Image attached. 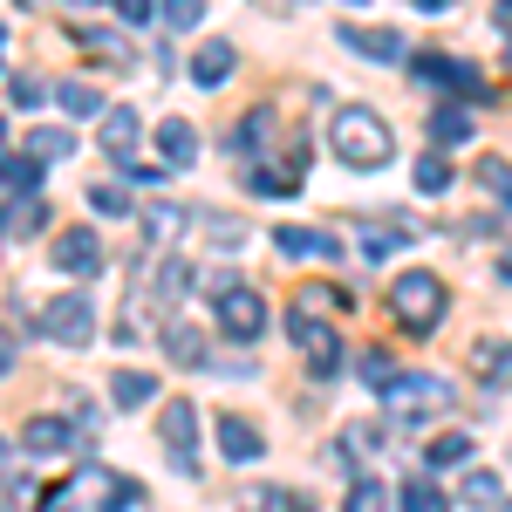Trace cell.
Listing matches in <instances>:
<instances>
[{
	"label": "cell",
	"mask_w": 512,
	"mask_h": 512,
	"mask_svg": "<svg viewBox=\"0 0 512 512\" xmlns=\"http://www.w3.org/2000/svg\"><path fill=\"white\" fill-rule=\"evenodd\" d=\"M287 335H294V349L308 355L315 376H335V369H342V342H335L328 321H315V308H294V315H287Z\"/></svg>",
	"instance_id": "8992f818"
},
{
	"label": "cell",
	"mask_w": 512,
	"mask_h": 512,
	"mask_svg": "<svg viewBox=\"0 0 512 512\" xmlns=\"http://www.w3.org/2000/svg\"><path fill=\"white\" fill-rule=\"evenodd\" d=\"M465 458H472V437H465V431H444V437L424 444V465H431V472H458Z\"/></svg>",
	"instance_id": "603a6c76"
},
{
	"label": "cell",
	"mask_w": 512,
	"mask_h": 512,
	"mask_svg": "<svg viewBox=\"0 0 512 512\" xmlns=\"http://www.w3.org/2000/svg\"><path fill=\"white\" fill-rule=\"evenodd\" d=\"M89 212L96 219H123L130 212V185H89Z\"/></svg>",
	"instance_id": "f546056e"
},
{
	"label": "cell",
	"mask_w": 512,
	"mask_h": 512,
	"mask_svg": "<svg viewBox=\"0 0 512 512\" xmlns=\"http://www.w3.org/2000/svg\"><path fill=\"white\" fill-rule=\"evenodd\" d=\"M158 151H164V164H171V171H185V164H198V130L185 117H164L158 123Z\"/></svg>",
	"instance_id": "2e32d148"
},
{
	"label": "cell",
	"mask_w": 512,
	"mask_h": 512,
	"mask_svg": "<svg viewBox=\"0 0 512 512\" xmlns=\"http://www.w3.org/2000/svg\"><path fill=\"white\" fill-rule=\"evenodd\" d=\"M390 308H396V321H403L410 335H431L437 321H444V308H451V294H444L437 274H403L390 287Z\"/></svg>",
	"instance_id": "7a4b0ae2"
},
{
	"label": "cell",
	"mask_w": 512,
	"mask_h": 512,
	"mask_svg": "<svg viewBox=\"0 0 512 512\" xmlns=\"http://www.w3.org/2000/svg\"><path fill=\"white\" fill-rule=\"evenodd\" d=\"M274 246L287 253V260H335V239L315 233V226H280Z\"/></svg>",
	"instance_id": "e0dca14e"
},
{
	"label": "cell",
	"mask_w": 512,
	"mask_h": 512,
	"mask_svg": "<svg viewBox=\"0 0 512 512\" xmlns=\"http://www.w3.org/2000/svg\"><path fill=\"white\" fill-rule=\"evenodd\" d=\"M185 287H192V267H185V260H164V267H158V301L171 308Z\"/></svg>",
	"instance_id": "d590c367"
},
{
	"label": "cell",
	"mask_w": 512,
	"mask_h": 512,
	"mask_svg": "<svg viewBox=\"0 0 512 512\" xmlns=\"http://www.w3.org/2000/svg\"><path fill=\"white\" fill-rule=\"evenodd\" d=\"M0 472H14V451H7V444H0Z\"/></svg>",
	"instance_id": "bcb514c9"
},
{
	"label": "cell",
	"mask_w": 512,
	"mask_h": 512,
	"mask_svg": "<svg viewBox=\"0 0 512 512\" xmlns=\"http://www.w3.org/2000/svg\"><path fill=\"white\" fill-rule=\"evenodd\" d=\"M233 62H239V48L226 35H212L192 55V82H198V89H226V82H233Z\"/></svg>",
	"instance_id": "4fadbf2b"
},
{
	"label": "cell",
	"mask_w": 512,
	"mask_h": 512,
	"mask_svg": "<svg viewBox=\"0 0 512 512\" xmlns=\"http://www.w3.org/2000/svg\"><path fill=\"white\" fill-rule=\"evenodd\" d=\"M164 349H171L178 369H198V362H205V342H198V328H185V321H171V328H164Z\"/></svg>",
	"instance_id": "d4e9b609"
},
{
	"label": "cell",
	"mask_w": 512,
	"mask_h": 512,
	"mask_svg": "<svg viewBox=\"0 0 512 512\" xmlns=\"http://www.w3.org/2000/svg\"><path fill=\"white\" fill-rule=\"evenodd\" d=\"M301 171H308V144H294L287 164H253L246 185H253L260 198H294V192H301Z\"/></svg>",
	"instance_id": "30bf717a"
},
{
	"label": "cell",
	"mask_w": 512,
	"mask_h": 512,
	"mask_svg": "<svg viewBox=\"0 0 512 512\" xmlns=\"http://www.w3.org/2000/svg\"><path fill=\"white\" fill-rule=\"evenodd\" d=\"M328 144H335V158L355 164V171H376V164H390V151H396L390 123L376 117V110H362V103L335 110V123H328Z\"/></svg>",
	"instance_id": "6da1fadb"
},
{
	"label": "cell",
	"mask_w": 512,
	"mask_h": 512,
	"mask_svg": "<svg viewBox=\"0 0 512 512\" xmlns=\"http://www.w3.org/2000/svg\"><path fill=\"white\" fill-rule=\"evenodd\" d=\"M137 130H144V123H137V110H130V103H110L96 137H103V151H110V158L130 164V151H137Z\"/></svg>",
	"instance_id": "9a60e30c"
},
{
	"label": "cell",
	"mask_w": 512,
	"mask_h": 512,
	"mask_svg": "<svg viewBox=\"0 0 512 512\" xmlns=\"http://www.w3.org/2000/svg\"><path fill=\"white\" fill-rule=\"evenodd\" d=\"M158 431H164V451L178 458V472H198V410L192 403H164Z\"/></svg>",
	"instance_id": "ba28073f"
},
{
	"label": "cell",
	"mask_w": 512,
	"mask_h": 512,
	"mask_svg": "<svg viewBox=\"0 0 512 512\" xmlns=\"http://www.w3.org/2000/svg\"><path fill=\"white\" fill-rule=\"evenodd\" d=\"M48 226V198H21L14 212H0V233H41Z\"/></svg>",
	"instance_id": "4316f807"
},
{
	"label": "cell",
	"mask_w": 512,
	"mask_h": 512,
	"mask_svg": "<svg viewBox=\"0 0 512 512\" xmlns=\"http://www.w3.org/2000/svg\"><path fill=\"white\" fill-rule=\"evenodd\" d=\"M342 451H349V458H342V465H355V458H362V451H369V458H376V451H383V431H376V424H349V431H342Z\"/></svg>",
	"instance_id": "4dcf8cb0"
},
{
	"label": "cell",
	"mask_w": 512,
	"mask_h": 512,
	"mask_svg": "<svg viewBox=\"0 0 512 512\" xmlns=\"http://www.w3.org/2000/svg\"><path fill=\"white\" fill-rule=\"evenodd\" d=\"M267 506H274V512H315V499H301V492L274 485V492H267Z\"/></svg>",
	"instance_id": "b9f144b4"
},
{
	"label": "cell",
	"mask_w": 512,
	"mask_h": 512,
	"mask_svg": "<svg viewBox=\"0 0 512 512\" xmlns=\"http://www.w3.org/2000/svg\"><path fill=\"white\" fill-rule=\"evenodd\" d=\"M383 403H390L396 424H424L437 410H451V383L444 376H396L390 390H383Z\"/></svg>",
	"instance_id": "3957f363"
},
{
	"label": "cell",
	"mask_w": 512,
	"mask_h": 512,
	"mask_svg": "<svg viewBox=\"0 0 512 512\" xmlns=\"http://www.w3.org/2000/svg\"><path fill=\"white\" fill-rule=\"evenodd\" d=\"M7 369H14V342L0 335V376H7Z\"/></svg>",
	"instance_id": "ee69618b"
},
{
	"label": "cell",
	"mask_w": 512,
	"mask_h": 512,
	"mask_svg": "<svg viewBox=\"0 0 512 512\" xmlns=\"http://www.w3.org/2000/svg\"><path fill=\"white\" fill-rule=\"evenodd\" d=\"M110 7L123 14V28H144L151 21V0H110Z\"/></svg>",
	"instance_id": "7bdbcfd3"
},
{
	"label": "cell",
	"mask_w": 512,
	"mask_h": 512,
	"mask_svg": "<svg viewBox=\"0 0 512 512\" xmlns=\"http://www.w3.org/2000/svg\"><path fill=\"white\" fill-rule=\"evenodd\" d=\"M396 246H403L396 226H362V260H390Z\"/></svg>",
	"instance_id": "e575fe53"
},
{
	"label": "cell",
	"mask_w": 512,
	"mask_h": 512,
	"mask_svg": "<svg viewBox=\"0 0 512 512\" xmlns=\"http://www.w3.org/2000/svg\"><path fill=\"white\" fill-rule=\"evenodd\" d=\"M219 451H226V465H253V458L267 451V437L253 431L239 410H226V417H219Z\"/></svg>",
	"instance_id": "5bb4252c"
},
{
	"label": "cell",
	"mask_w": 512,
	"mask_h": 512,
	"mask_svg": "<svg viewBox=\"0 0 512 512\" xmlns=\"http://www.w3.org/2000/svg\"><path fill=\"white\" fill-rule=\"evenodd\" d=\"M48 260H55L62 274H96V267H103V239L89 233V226H69V233H55Z\"/></svg>",
	"instance_id": "8fae6325"
},
{
	"label": "cell",
	"mask_w": 512,
	"mask_h": 512,
	"mask_svg": "<svg viewBox=\"0 0 512 512\" xmlns=\"http://www.w3.org/2000/svg\"><path fill=\"white\" fill-rule=\"evenodd\" d=\"M417 192L424 198L451 192V164H444V151H424V158H417Z\"/></svg>",
	"instance_id": "f1b7e54d"
},
{
	"label": "cell",
	"mask_w": 512,
	"mask_h": 512,
	"mask_svg": "<svg viewBox=\"0 0 512 512\" xmlns=\"http://www.w3.org/2000/svg\"><path fill=\"white\" fill-rule=\"evenodd\" d=\"M55 103H62L69 117H96V89H89V82H55Z\"/></svg>",
	"instance_id": "1f68e13d"
},
{
	"label": "cell",
	"mask_w": 512,
	"mask_h": 512,
	"mask_svg": "<svg viewBox=\"0 0 512 512\" xmlns=\"http://www.w3.org/2000/svg\"><path fill=\"white\" fill-rule=\"evenodd\" d=\"M465 499H472V506H499V478L472 472V478H465Z\"/></svg>",
	"instance_id": "60d3db41"
},
{
	"label": "cell",
	"mask_w": 512,
	"mask_h": 512,
	"mask_svg": "<svg viewBox=\"0 0 512 512\" xmlns=\"http://www.w3.org/2000/svg\"><path fill=\"white\" fill-rule=\"evenodd\" d=\"M417 82L424 89H444V96H458V103H485L492 89H485V76H478L472 62H458V55H417Z\"/></svg>",
	"instance_id": "52a82bcc"
},
{
	"label": "cell",
	"mask_w": 512,
	"mask_h": 512,
	"mask_svg": "<svg viewBox=\"0 0 512 512\" xmlns=\"http://www.w3.org/2000/svg\"><path fill=\"white\" fill-rule=\"evenodd\" d=\"M383 506H390V492H383L376 478H355L349 485V512H383Z\"/></svg>",
	"instance_id": "74e56055"
},
{
	"label": "cell",
	"mask_w": 512,
	"mask_h": 512,
	"mask_svg": "<svg viewBox=\"0 0 512 512\" xmlns=\"http://www.w3.org/2000/svg\"><path fill=\"white\" fill-rule=\"evenodd\" d=\"M0 144H7V123H0Z\"/></svg>",
	"instance_id": "681fc988"
},
{
	"label": "cell",
	"mask_w": 512,
	"mask_h": 512,
	"mask_svg": "<svg viewBox=\"0 0 512 512\" xmlns=\"http://www.w3.org/2000/svg\"><path fill=\"white\" fill-rule=\"evenodd\" d=\"M110 396H117L123 410H144V403H158V376H144V369H117V376H110Z\"/></svg>",
	"instance_id": "7402d4cb"
},
{
	"label": "cell",
	"mask_w": 512,
	"mask_h": 512,
	"mask_svg": "<svg viewBox=\"0 0 512 512\" xmlns=\"http://www.w3.org/2000/svg\"><path fill=\"white\" fill-rule=\"evenodd\" d=\"M41 335L62 342V349H82V342L96 335V294H55V301L41 308Z\"/></svg>",
	"instance_id": "277c9868"
},
{
	"label": "cell",
	"mask_w": 512,
	"mask_h": 512,
	"mask_svg": "<svg viewBox=\"0 0 512 512\" xmlns=\"http://www.w3.org/2000/svg\"><path fill=\"white\" fill-rule=\"evenodd\" d=\"M253 144H260V151L274 144V110H246V117H239V130H233V151H253Z\"/></svg>",
	"instance_id": "484cf974"
},
{
	"label": "cell",
	"mask_w": 512,
	"mask_h": 512,
	"mask_svg": "<svg viewBox=\"0 0 512 512\" xmlns=\"http://www.w3.org/2000/svg\"><path fill=\"white\" fill-rule=\"evenodd\" d=\"M76 7H89V0H76Z\"/></svg>",
	"instance_id": "db71d44e"
},
{
	"label": "cell",
	"mask_w": 512,
	"mask_h": 512,
	"mask_svg": "<svg viewBox=\"0 0 512 512\" xmlns=\"http://www.w3.org/2000/svg\"><path fill=\"white\" fill-rule=\"evenodd\" d=\"M158 14H164V28H198L205 21V0H158Z\"/></svg>",
	"instance_id": "8d00e7d4"
},
{
	"label": "cell",
	"mask_w": 512,
	"mask_h": 512,
	"mask_svg": "<svg viewBox=\"0 0 512 512\" xmlns=\"http://www.w3.org/2000/svg\"><path fill=\"white\" fill-rule=\"evenodd\" d=\"M492 14H499V28H506V35H512V0H499V7H492Z\"/></svg>",
	"instance_id": "f6af8a7d"
},
{
	"label": "cell",
	"mask_w": 512,
	"mask_h": 512,
	"mask_svg": "<svg viewBox=\"0 0 512 512\" xmlns=\"http://www.w3.org/2000/svg\"><path fill=\"white\" fill-rule=\"evenodd\" d=\"M7 96H14V110H41V103H48V82L14 76V89H7Z\"/></svg>",
	"instance_id": "ab89813d"
},
{
	"label": "cell",
	"mask_w": 512,
	"mask_h": 512,
	"mask_svg": "<svg viewBox=\"0 0 512 512\" xmlns=\"http://www.w3.org/2000/svg\"><path fill=\"white\" fill-rule=\"evenodd\" d=\"M342 41H349L355 55H376V62H403V35H390V28H355V21H342Z\"/></svg>",
	"instance_id": "ac0fdd59"
},
{
	"label": "cell",
	"mask_w": 512,
	"mask_h": 512,
	"mask_svg": "<svg viewBox=\"0 0 512 512\" xmlns=\"http://www.w3.org/2000/svg\"><path fill=\"white\" fill-rule=\"evenodd\" d=\"M431 151H451V144H465L472 137V117H465V103H444V110H431Z\"/></svg>",
	"instance_id": "d6986e66"
},
{
	"label": "cell",
	"mask_w": 512,
	"mask_h": 512,
	"mask_svg": "<svg viewBox=\"0 0 512 512\" xmlns=\"http://www.w3.org/2000/svg\"><path fill=\"white\" fill-rule=\"evenodd\" d=\"M0 48H7V28H0Z\"/></svg>",
	"instance_id": "816d5d0a"
},
{
	"label": "cell",
	"mask_w": 512,
	"mask_h": 512,
	"mask_svg": "<svg viewBox=\"0 0 512 512\" xmlns=\"http://www.w3.org/2000/svg\"><path fill=\"white\" fill-rule=\"evenodd\" d=\"M82 444V424H69V417H28L21 424V451L28 458H69Z\"/></svg>",
	"instance_id": "9c48e42d"
},
{
	"label": "cell",
	"mask_w": 512,
	"mask_h": 512,
	"mask_svg": "<svg viewBox=\"0 0 512 512\" xmlns=\"http://www.w3.org/2000/svg\"><path fill=\"white\" fill-rule=\"evenodd\" d=\"M76 41L96 55V62H110V69H130L137 55H130V41L117 35V28H76Z\"/></svg>",
	"instance_id": "ffe728a7"
},
{
	"label": "cell",
	"mask_w": 512,
	"mask_h": 512,
	"mask_svg": "<svg viewBox=\"0 0 512 512\" xmlns=\"http://www.w3.org/2000/svg\"><path fill=\"white\" fill-rule=\"evenodd\" d=\"M41 185V158L28 151V158H0V198H35Z\"/></svg>",
	"instance_id": "44dd1931"
},
{
	"label": "cell",
	"mask_w": 512,
	"mask_h": 512,
	"mask_svg": "<svg viewBox=\"0 0 512 512\" xmlns=\"http://www.w3.org/2000/svg\"><path fill=\"white\" fill-rule=\"evenodd\" d=\"M178 226H185V212H178V205H151V212H144V233H151V239H171Z\"/></svg>",
	"instance_id": "f35d334b"
},
{
	"label": "cell",
	"mask_w": 512,
	"mask_h": 512,
	"mask_svg": "<svg viewBox=\"0 0 512 512\" xmlns=\"http://www.w3.org/2000/svg\"><path fill=\"white\" fill-rule=\"evenodd\" d=\"M417 7H444V0H417Z\"/></svg>",
	"instance_id": "c3c4849f"
},
{
	"label": "cell",
	"mask_w": 512,
	"mask_h": 512,
	"mask_svg": "<svg viewBox=\"0 0 512 512\" xmlns=\"http://www.w3.org/2000/svg\"><path fill=\"white\" fill-rule=\"evenodd\" d=\"M28 151H35L41 164H55V158H69V151H76V137H69V130H35V137H28Z\"/></svg>",
	"instance_id": "836d02e7"
},
{
	"label": "cell",
	"mask_w": 512,
	"mask_h": 512,
	"mask_svg": "<svg viewBox=\"0 0 512 512\" xmlns=\"http://www.w3.org/2000/svg\"><path fill=\"white\" fill-rule=\"evenodd\" d=\"M198 233L212 239V246H226V253H233V246H246V219H233V212H205V219H198Z\"/></svg>",
	"instance_id": "cb8c5ba5"
},
{
	"label": "cell",
	"mask_w": 512,
	"mask_h": 512,
	"mask_svg": "<svg viewBox=\"0 0 512 512\" xmlns=\"http://www.w3.org/2000/svg\"><path fill=\"white\" fill-rule=\"evenodd\" d=\"M499 274H506V280H512V253H506V260H499Z\"/></svg>",
	"instance_id": "7dc6e473"
},
{
	"label": "cell",
	"mask_w": 512,
	"mask_h": 512,
	"mask_svg": "<svg viewBox=\"0 0 512 512\" xmlns=\"http://www.w3.org/2000/svg\"><path fill=\"white\" fill-rule=\"evenodd\" d=\"M355 376H362L369 390H390V383H396V362H390V355H383V349H369V355H362V362H355Z\"/></svg>",
	"instance_id": "d6a6232c"
},
{
	"label": "cell",
	"mask_w": 512,
	"mask_h": 512,
	"mask_svg": "<svg viewBox=\"0 0 512 512\" xmlns=\"http://www.w3.org/2000/svg\"><path fill=\"white\" fill-rule=\"evenodd\" d=\"M403 512H451V506H444V492H437L424 472H410L403 478Z\"/></svg>",
	"instance_id": "83f0119b"
},
{
	"label": "cell",
	"mask_w": 512,
	"mask_h": 512,
	"mask_svg": "<svg viewBox=\"0 0 512 512\" xmlns=\"http://www.w3.org/2000/svg\"><path fill=\"white\" fill-rule=\"evenodd\" d=\"M82 485L96 492V512H137V506H144V485H137V478L103 472V465H96V472H82Z\"/></svg>",
	"instance_id": "7c38bea8"
},
{
	"label": "cell",
	"mask_w": 512,
	"mask_h": 512,
	"mask_svg": "<svg viewBox=\"0 0 512 512\" xmlns=\"http://www.w3.org/2000/svg\"><path fill=\"white\" fill-rule=\"evenodd\" d=\"M21 7H41V0H21Z\"/></svg>",
	"instance_id": "f907efd6"
},
{
	"label": "cell",
	"mask_w": 512,
	"mask_h": 512,
	"mask_svg": "<svg viewBox=\"0 0 512 512\" xmlns=\"http://www.w3.org/2000/svg\"><path fill=\"white\" fill-rule=\"evenodd\" d=\"M499 512H512V499H506V506H499Z\"/></svg>",
	"instance_id": "f5cc1de1"
},
{
	"label": "cell",
	"mask_w": 512,
	"mask_h": 512,
	"mask_svg": "<svg viewBox=\"0 0 512 512\" xmlns=\"http://www.w3.org/2000/svg\"><path fill=\"white\" fill-rule=\"evenodd\" d=\"M212 308H219V328H226L233 342H260V328H267V301H260L253 287L226 280V287L212 294Z\"/></svg>",
	"instance_id": "5b68a950"
}]
</instances>
